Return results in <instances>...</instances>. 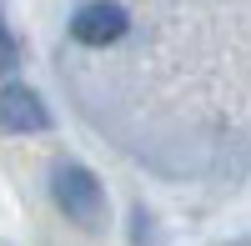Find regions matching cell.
<instances>
[{
    "label": "cell",
    "instance_id": "cell-1",
    "mask_svg": "<svg viewBox=\"0 0 251 246\" xmlns=\"http://www.w3.org/2000/svg\"><path fill=\"white\" fill-rule=\"evenodd\" d=\"M50 191H55V206L66 211L75 226H100V211H106V196H100V181L86 166H55L50 176Z\"/></svg>",
    "mask_w": 251,
    "mask_h": 246
},
{
    "label": "cell",
    "instance_id": "cell-2",
    "mask_svg": "<svg viewBox=\"0 0 251 246\" xmlns=\"http://www.w3.org/2000/svg\"><path fill=\"white\" fill-rule=\"evenodd\" d=\"M71 35L80 40V46H111V40L126 35V10L116 5V0H91V5L75 10Z\"/></svg>",
    "mask_w": 251,
    "mask_h": 246
},
{
    "label": "cell",
    "instance_id": "cell-3",
    "mask_svg": "<svg viewBox=\"0 0 251 246\" xmlns=\"http://www.w3.org/2000/svg\"><path fill=\"white\" fill-rule=\"evenodd\" d=\"M0 126L15 131V136H25V131H46L50 116H46V106H40L35 91H25V86H5V91H0Z\"/></svg>",
    "mask_w": 251,
    "mask_h": 246
},
{
    "label": "cell",
    "instance_id": "cell-4",
    "mask_svg": "<svg viewBox=\"0 0 251 246\" xmlns=\"http://www.w3.org/2000/svg\"><path fill=\"white\" fill-rule=\"evenodd\" d=\"M5 71H15V40L5 35V25H0V75Z\"/></svg>",
    "mask_w": 251,
    "mask_h": 246
}]
</instances>
